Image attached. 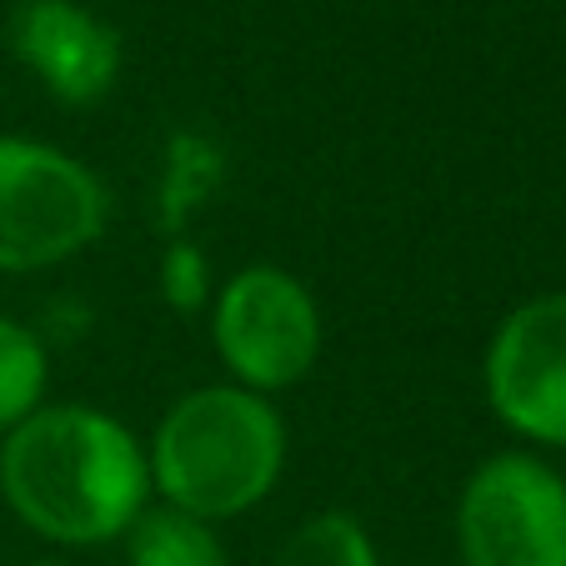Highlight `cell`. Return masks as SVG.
<instances>
[{
	"mask_svg": "<svg viewBox=\"0 0 566 566\" xmlns=\"http://www.w3.org/2000/svg\"><path fill=\"white\" fill-rule=\"evenodd\" d=\"M0 496L55 546L116 542L146 512V447L111 411L41 401L0 441Z\"/></svg>",
	"mask_w": 566,
	"mask_h": 566,
	"instance_id": "6da1fadb",
	"label": "cell"
},
{
	"mask_svg": "<svg viewBox=\"0 0 566 566\" xmlns=\"http://www.w3.org/2000/svg\"><path fill=\"white\" fill-rule=\"evenodd\" d=\"M160 301L181 316H196V311L211 301V261L196 241L176 235L166 256H160Z\"/></svg>",
	"mask_w": 566,
	"mask_h": 566,
	"instance_id": "7c38bea8",
	"label": "cell"
},
{
	"mask_svg": "<svg viewBox=\"0 0 566 566\" xmlns=\"http://www.w3.org/2000/svg\"><path fill=\"white\" fill-rule=\"evenodd\" d=\"M271 566H381V552L352 512H321L286 536Z\"/></svg>",
	"mask_w": 566,
	"mask_h": 566,
	"instance_id": "30bf717a",
	"label": "cell"
},
{
	"mask_svg": "<svg viewBox=\"0 0 566 566\" xmlns=\"http://www.w3.org/2000/svg\"><path fill=\"white\" fill-rule=\"evenodd\" d=\"M35 566H65V562H35Z\"/></svg>",
	"mask_w": 566,
	"mask_h": 566,
	"instance_id": "4fadbf2b",
	"label": "cell"
},
{
	"mask_svg": "<svg viewBox=\"0 0 566 566\" xmlns=\"http://www.w3.org/2000/svg\"><path fill=\"white\" fill-rule=\"evenodd\" d=\"M226 181V150L211 136L176 130L166 146V181H160V226L171 235L186 231L191 211H201Z\"/></svg>",
	"mask_w": 566,
	"mask_h": 566,
	"instance_id": "9c48e42d",
	"label": "cell"
},
{
	"mask_svg": "<svg viewBox=\"0 0 566 566\" xmlns=\"http://www.w3.org/2000/svg\"><path fill=\"white\" fill-rule=\"evenodd\" d=\"M457 546L467 566H566V481L526 451L486 457L461 486Z\"/></svg>",
	"mask_w": 566,
	"mask_h": 566,
	"instance_id": "5b68a950",
	"label": "cell"
},
{
	"mask_svg": "<svg viewBox=\"0 0 566 566\" xmlns=\"http://www.w3.org/2000/svg\"><path fill=\"white\" fill-rule=\"evenodd\" d=\"M211 336L235 386L286 391L321 356V306L301 276L281 266L235 271L211 301Z\"/></svg>",
	"mask_w": 566,
	"mask_h": 566,
	"instance_id": "277c9868",
	"label": "cell"
},
{
	"mask_svg": "<svg viewBox=\"0 0 566 566\" xmlns=\"http://www.w3.org/2000/svg\"><path fill=\"white\" fill-rule=\"evenodd\" d=\"M126 562L130 566H231L226 546L211 522L176 506H146L126 532Z\"/></svg>",
	"mask_w": 566,
	"mask_h": 566,
	"instance_id": "ba28073f",
	"label": "cell"
},
{
	"mask_svg": "<svg viewBox=\"0 0 566 566\" xmlns=\"http://www.w3.org/2000/svg\"><path fill=\"white\" fill-rule=\"evenodd\" d=\"M150 486L176 512L226 522L261 506L286 467V421L247 386H196L160 417L146 447Z\"/></svg>",
	"mask_w": 566,
	"mask_h": 566,
	"instance_id": "7a4b0ae2",
	"label": "cell"
},
{
	"mask_svg": "<svg viewBox=\"0 0 566 566\" xmlns=\"http://www.w3.org/2000/svg\"><path fill=\"white\" fill-rule=\"evenodd\" d=\"M6 45L61 106L106 101L126 61L120 31L81 0H15Z\"/></svg>",
	"mask_w": 566,
	"mask_h": 566,
	"instance_id": "52a82bcc",
	"label": "cell"
},
{
	"mask_svg": "<svg viewBox=\"0 0 566 566\" xmlns=\"http://www.w3.org/2000/svg\"><path fill=\"white\" fill-rule=\"evenodd\" d=\"M45 376H51V366H45V342L31 326L0 316V437L41 407Z\"/></svg>",
	"mask_w": 566,
	"mask_h": 566,
	"instance_id": "8fae6325",
	"label": "cell"
},
{
	"mask_svg": "<svg viewBox=\"0 0 566 566\" xmlns=\"http://www.w3.org/2000/svg\"><path fill=\"white\" fill-rule=\"evenodd\" d=\"M486 401L526 441L566 447V291L532 296L486 346Z\"/></svg>",
	"mask_w": 566,
	"mask_h": 566,
	"instance_id": "8992f818",
	"label": "cell"
},
{
	"mask_svg": "<svg viewBox=\"0 0 566 566\" xmlns=\"http://www.w3.org/2000/svg\"><path fill=\"white\" fill-rule=\"evenodd\" d=\"M111 221L101 176L71 150L0 136V271H51L96 247Z\"/></svg>",
	"mask_w": 566,
	"mask_h": 566,
	"instance_id": "3957f363",
	"label": "cell"
}]
</instances>
